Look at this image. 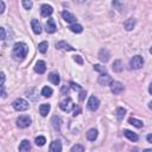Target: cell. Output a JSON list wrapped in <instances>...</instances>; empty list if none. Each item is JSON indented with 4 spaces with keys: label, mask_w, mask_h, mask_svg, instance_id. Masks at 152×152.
Wrapping results in <instances>:
<instances>
[{
    "label": "cell",
    "mask_w": 152,
    "mask_h": 152,
    "mask_svg": "<svg viewBox=\"0 0 152 152\" xmlns=\"http://www.w3.org/2000/svg\"><path fill=\"white\" fill-rule=\"evenodd\" d=\"M27 51H28V48L25 43L23 42H19V43H15L14 46H13V51H12V56L14 59H23L24 57H26L27 55Z\"/></svg>",
    "instance_id": "cell-1"
},
{
    "label": "cell",
    "mask_w": 152,
    "mask_h": 152,
    "mask_svg": "<svg viewBox=\"0 0 152 152\" xmlns=\"http://www.w3.org/2000/svg\"><path fill=\"white\" fill-rule=\"evenodd\" d=\"M12 106H13V108H14L15 110H18V112H24V110L28 109V102H27L26 100H24V99H20V97L15 99V100L12 102Z\"/></svg>",
    "instance_id": "cell-2"
},
{
    "label": "cell",
    "mask_w": 152,
    "mask_h": 152,
    "mask_svg": "<svg viewBox=\"0 0 152 152\" xmlns=\"http://www.w3.org/2000/svg\"><path fill=\"white\" fill-rule=\"evenodd\" d=\"M59 108H61L63 112L69 113V112H71V110L75 108V104H74V102H72V100H71L70 97H66V99H64L63 101L59 102Z\"/></svg>",
    "instance_id": "cell-3"
},
{
    "label": "cell",
    "mask_w": 152,
    "mask_h": 152,
    "mask_svg": "<svg viewBox=\"0 0 152 152\" xmlns=\"http://www.w3.org/2000/svg\"><path fill=\"white\" fill-rule=\"evenodd\" d=\"M129 65L132 69H140L142 65H144V58L139 55L137 56H133L129 61Z\"/></svg>",
    "instance_id": "cell-4"
},
{
    "label": "cell",
    "mask_w": 152,
    "mask_h": 152,
    "mask_svg": "<svg viewBox=\"0 0 152 152\" xmlns=\"http://www.w3.org/2000/svg\"><path fill=\"white\" fill-rule=\"evenodd\" d=\"M31 125V118L27 115H20L17 119V126L19 128H26Z\"/></svg>",
    "instance_id": "cell-5"
},
{
    "label": "cell",
    "mask_w": 152,
    "mask_h": 152,
    "mask_svg": "<svg viewBox=\"0 0 152 152\" xmlns=\"http://www.w3.org/2000/svg\"><path fill=\"white\" fill-rule=\"evenodd\" d=\"M99 104H100V101H99V99H97L96 96L91 95V96L89 97V100H88L87 107H88V109H89V110H91V112H95V110L99 108Z\"/></svg>",
    "instance_id": "cell-6"
},
{
    "label": "cell",
    "mask_w": 152,
    "mask_h": 152,
    "mask_svg": "<svg viewBox=\"0 0 152 152\" xmlns=\"http://www.w3.org/2000/svg\"><path fill=\"white\" fill-rule=\"evenodd\" d=\"M110 90H112L113 94L119 95V94H121V93L124 91V84H122L121 82L113 81V82L110 83Z\"/></svg>",
    "instance_id": "cell-7"
},
{
    "label": "cell",
    "mask_w": 152,
    "mask_h": 152,
    "mask_svg": "<svg viewBox=\"0 0 152 152\" xmlns=\"http://www.w3.org/2000/svg\"><path fill=\"white\" fill-rule=\"evenodd\" d=\"M97 81H99V83L101 86H110V83L113 82V78H112V76H109L108 74L104 72V74H101L99 76Z\"/></svg>",
    "instance_id": "cell-8"
},
{
    "label": "cell",
    "mask_w": 152,
    "mask_h": 152,
    "mask_svg": "<svg viewBox=\"0 0 152 152\" xmlns=\"http://www.w3.org/2000/svg\"><path fill=\"white\" fill-rule=\"evenodd\" d=\"M62 17H63V19H64L66 23L76 24V17H75L72 13H70L69 11H63V12H62Z\"/></svg>",
    "instance_id": "cell-9"
},
{
    "label": "cell",
    "mask_w": 152,
    "mask_h": 152,
    "mask_svg": "<svg viewBox=\"0 0 152 152\" xmlns=\"http://www.w3.org/2000/svg\"><path fill=\"white\" fill-rule=\"evenodd\" d=\"M52 12H53L52 6H50V5H48V4L42 5V7H40V13H42L43 17H49V15L52 14Z\"/></svg>",
    "instance_id": "cell-10"
},
{
    "label": "cell",
    "mask_w": 152,
    "mask_h": 152,
    "mask_svg": "<svg viewBox=\"0 0 152 152\" xmlns=\"http://www.w3.org/2000/svg\"><path fill=\"white\" fill-rule=\"evenodd\" d=\"M45 30H46V32H48V33H53V32H56L57 27H56L55 20H53L52 18L48 19V21H46V25H45Z\"/></svg>",
    "instance_id": "cell-11"
},
{
    "label": "cell",
    "mask_w": 152,
    "mask_h": 152,
    "mask_svg": "<svg viewBox=\"0 0 152 152\" xmlns=\"http://www.w3.org/2000/svg\"><path fill=\"white\" fill-rule=\"evenodd\" d=\"M49 152H62V142L59 140L52 141L49 147Z\"/></svg>",
    "instance_id": "cell-12"
},
{
    "label": "cell",
    "mask_w": 152,
    "mask_h": 152,
    "mask_svg": "<svg viewBox=\"0 0 152 152\" xmlns=\"http://www.w3.org/2000/svg\"><path fill=\"white\" fill-rule=\"evenodd\" d=\"M45 70H46V64H45V62H44V61H38V62L36 63V65H34V71H36L37 74H44Z\"/></svg>",
    "instance_id": "cell-13"
},
{
    "label": "cell",
    "mask_w": 152,
    "mask_h": 152,
    "mask_svg": "<svg viewBox=\"0 0 152 152\" xmlns=\"http://www.w3.org/2000/svg\"><path fill=\"white\" fill-rule=\"evenodd\" d=\"M31 150V142L27 139H24L19 145V152H30Z\"/></svg>",
    "instance_id": "cell-14"
},
{
    "label": "cell",
    "mask_w": 152,
    "mask_h": 152,
    "mask_svg": "<svg viewBox=\"0 0 152 152\" xmlns=\"http://www.w3.org/2000/svg\"><path fill=\"white\" fill-rule=\"evenodd\" d=\"M31 27H32V31L36 34H39L42 32V25H40V23L37 19H32L31 20Z\"/></svg>",
    "instance_id": "cell-15"
},
{
    "label": "cell",
    "mask_w": 152,
    "mask_h": 152,
    "mask_svg": "<svg viewBox=\"0 0 152 152\" xmlns=\"http://www.w3.org/2000/svg\"><path fill=\"white\" fill-rule=\"evenodd\" d=\"M56 49H59V50H68V51H74V50H75L71 45L66 44L64 40L57 42V43H56Z\"/></svg>",
    "instance_id": "cell-16"
},
{
    "label": "cell",
    "mask_w": 152,
    "mask_h": 152,
    "mask_svg": "<svg viewBox=\"0 0 152 152\" xmlns=\"http://www.w3.org/2000/svg\"><path fill=\"white\" fill-rule=\"evenodd\" d=\"M109 57H110V55H109V51L107 49H101L100 50V52H99V59L101 62H104V63L108 62Z\"/></svg>",
    "instance_id": "cell-17"
},
{
    "label": "cell",
    "mask_w": 152,
    "mask_h": 152,
    "mask_svg": "<svg viewBox=\"0 0 152 152\" xmlns=\"http://www.w3.org/2000/svg\"><path fill=\"white\" fill-rule=\"evenodd\" d=\"M112 69H113L114 72H120V71H122V69H124L122 62H121L120 59L114 61V62H113V65H112Z\"/></svg>",
    "instance_id": "cell-18"
},
{
    "label": "cell",
    "mask_w": 152,
    "mask_h": 152,
    "mask_svg": "<svg viewBox=\"0 0 152 152\" xmlns=\"http://www.w3.org/2000/svg\"><path fill=\"white\" fill-rule=\"evenodd\" d=\"M51 124H52V126H53V128H55L56 131H59V129H61L62 120H61V118H59V116L55 115V116H52V119H51Z\"/></svg>",
    "instance_id": "cell-19"
},
{
    "label": "cell",
    "mask_w": 152,
    "mask_h": 152,
    "mask_svg": "<svg viewBox=\"0 0 152 152\" xmlns=\"http://www.w3.org/2000/svg\"><path fill=\"white\" fill-rule=\"evenodd\" d=\"M49 80H50V82L53 83L55 86H58V84H59V81H61L59 75H58L57 72H50V74H49Z\"/></svg>",
    "instance_id": "cell-20"
},
{
    "label": "cell",
    "mask_w": 152,
    "mask_h": 152,
    "mask_svg": "<svg viewBox=\"0 0 152 152\" xmlns=\"http://www.w3.org/2000/svg\"><path fill=\"white\" fill-rule=\"evenodd\" d=\"M124 135L126 137V138H128L131 141H137L138 139H139V137L134 133V132H132V131H128V129H125L124 131Z\"/></svg>",
    "instance_id": "cell-21"
},
{
    "label": "cell",
    "mask_w": 152,
    "mask_h": 152,
    "mask_svg": "<svg viewBox=\"0 0 152 152\" xmlns=\"http://www.w3.org/2000/svg\"><path fill=\"white\" fill-rule=\"evenodd\" d=\"M134 25H135V19H133V18H129V19H127V20L124 23V27H125V30H127V31L133 30Z\"/></svg>",
    "instance_id": "cell-22"
},
{
    "label": "cell",
    "mask_w": 152,
    "mask_h": 152,
    "mask_svg": "<svg viewBox=\"0 0 152 152\" xmlns=\"http://www.w3.org/2000/svg\"><path fill=\"white\" fill-rule=\"evenodd\" d=\"M49 112H50V104H49V103H43V104H40V107H39V113H40L42 116H46V115L49 114Z\"/></svg>",
    "instance_id": "cell-23"
},
{
    "label": "cell",
    "mask_w": 152,
    "mask_h": 152,
    "mask_svg": "<svg viewBox=\"0 0 152 152\" xmlns=\"http://www.w3.org/2000/svg\"><path fill=\"white\" fill-rule=\"evenodd\" d=\"M96 138H97V131L95 128H90L87 132V139L90 140V141H94Z\"/></svg>",
    "instance_id": "cell-24"
},
{
    "label": "cell",
    "mask_w": 152,
    "mask_h": 152,
    "mask_svg": "<svg viewBox=\"0 0 152 152\" xmlns=\"http://www.w3.org/2000/svg\"><path fill=\"white\" fill-rule=\"evenodd\" d=\"M128 122H129L131 125L138 127V128H141V127L144 126L142 121H141V120H138V119H135V118H129V119H128Z\"/></svg>",
    "instance_id": "cell-25"
},
{
    "label": "cell",
    "mask_w": 152,
    "mask_h": 152,
    "mask_svg": "<svg viewBox=\"0 0 152 152\" xmlns=\"http://www.w3.org/2000/svg\"><path fill=\"white\" fill-rule=\"evenodd\" d=\"M69 28H70L72 32H75V33H81V32L83 31V27H82V25H80V24H71V25L69 26Z\"/></svg>",
    "instance_id": "cell-26"
},
{
    "label": "cell",
    "mask_w": 152,
    "mask_h": 152,
    "mask_svg": "<svg viewBox=\"0 0 152 152\" xmlns=\"http://www.w3.org/2000/svg\"><path fill=\"white\" fill-rule=\"evenodd\" d=\"M42 95H43L44 97H50V96L52 95V89H51L50 87L45 86V87L42 89Z\"/></svg>",
    "instance_id": "cell-27"
},
{
    "label": "cell",
    "mask_w": 152,
    "mask_h": 152,
    "mask_svg": "<svg viewBox=\"0 0 152 152\" xmlns=\"http://www.w3.org/2000/svg\"><path fill=\"white\" fill-rule=\"evenodd\" d=\"M125 114H126V109L125 108H118L116 109V118H118V120H122L124 119V116H125Z\"/></svg>",
    "instance_id": "cell-28"
},
{
    "label": "cell",
    "mask_w": 152,
    "mask_h": 152,
    "mask_svg": "<svg viewBox=\"0 0 152 152\" xmlns=\"http://www.w3.org/2000/svg\"><path fill=\"white\" fill-rule=\"evenodd\" d=\"M48 46H49L48 42H42V43L38 44V50H39L42 53H45L46 50H48Z\"/></svg>",
    "instance_id": "cell-29"
},
{
    "label": "cell",
    "mask_w": 152,
    "mask_h": 152,
    "mask_svg": "<svg viewBox=\"0 0 152 152\" xmlns=\"http://www.w3.org/2000/svg\"><path fill=\"white\" fill-rule=\"evenodd\" d=\"M45 142H46L45 137H43V135H38V137L36 138V145H37V146H44Z\"/></svg>",
    "instance_id": "cell-30"
},
{
    "label": "cell",
    "mask_w": 152,
    "mask_h": 152,
    "mask_svg": "<svg viewBox=\"0 0 152 152\" xmlns=\"http://www.w3.org/2000/svg\"><path fill=\"white\" fill-rule=\"evenodd\" d=\"M70 152H84V147L82 145H80V144H76V145H74L71 147Z\"/></svg>",
    "instance_id": "cell-31"
},
{
    "label": "cell",
    "mask_w": 152,
    "mask_h": 152,
    "mask_svg": "<svg viewBox=\"0 0 152 152\" xmlns=\"http://www.w3.org/2000/svg\"><path fill=\"white\" fill-rule=\"evenodd\" d=\"M21 4H23V6H24L25 10H31L32 8V5H33L32 1H27V0H23Z\"/></svg>",
    "instance_id": "cell-32"
},
{
    "label": "cell",
    "mask_w": 152,
    "mask_h": 152,
    "mask_svg": "<svg viewBox=\"0 0 152 152\" xmlns=\"http://www.w3.org/2000/svg\"><path fill=\"white\" fill-rule=\"evenodd\" d=\"M94 70H96V71H100V72H106V68L104 66H101L100 64H95L94 65Z\"/></svg>",
    "instance_id": "cell-33"
},
{
    "label": "cell",
    "mask_w": 152,
    "mask_h": 152,
    "mask_svg": "<svg viewBox=\"0 0 152 152\" xmlns=\"http://www.w3.org/2000/svg\"><path fill=\"white\" fill-rule=\"evenodd\" d=\"M5 37H6V32H5V28H4V27H0V40L5 39Z\"/></svg>",
    "instance_id": "cell-34"
},
{
    "label": "cell",
    "mask_w": 152,
    "mask_h": 152,
    "mask_svg": "<svg viewBox=\"0 0 152 152\" xmlns=\"http://www.w3.org/2000/svg\"><path fill=\"white\" fill-rule=\"evenodd\" d=\"M5 80H6V77H5V74H4V72H0V86H2V84H4Z\"/></svg>",
    "instance_id": "cell-35"
},
{
    "label": "cell",
    "mask_w": 152,
    "mask_h": 152,
    "mask_svg": "<svg viewBox=\"0 0 152 152\" xmlns=\"http://www.w3.org/2000/svg\"><path fill=\"white\" fill-rule=\"evenodd\" d=\"M70 86H71V88H72V89H75V90H76V89H77V90H81V87H80L78 84L74 83V82H71V83H70Z\"/></svg>",
    "instance_id": "cell-36"
},
{
    "label": "cell",
    "mask_w": 152,
    "mask_h": 152,
    "mask_svg": "<svg viewBox=\"0 0 152 152\" xmlns=\"http://www.w3.org/2000/svg\"><path fill=\"white\" fill-rule=\"evenodd\" d=\"M78 64H83V59L81 58V56H75V58H74Z\"/></svg>",
    "instance_id": "cell-37"
},
{
    "label": "cell",
    "mask_w": 152,
    "mask_h": 152,
    "mask_svg": "<svg viewBox=\"0 0 152 152\" xmlns=\"http://www.w3.org/2000/svg\"><path fill=\"white\" fill-rule=\"evenodd\" d=\"M4 11H5V2L0 0V14L4 13Z\"/></svg>",
    "instance_id": "cell-38"
},
{
    "label": "cell",
    "mask_w": 152,
    "mask_h": 152,
    "mask_svg": "<svg viewBox=\"0 0 152 152\" xmlns=\"http://www.w3.org/2000/svg\"><path fill=\"white\" fill-rule=\"evenodd\" d=\"M86 95H87V93L84 91V90H82L81 93H80V100L82 101V100H84V97H86Z\"/></svg>",
    "instance_id": "cell-39"
},
{
    "label": "cell",
    "mask_w": 152,
    "mask_h": 152,
    "mask_svg": "<svg viewBox=\"0 0 152 152\" xmlns=\"http://www.w3.org/2000/svg\"><path fill=\"white\" fill-rule=\"evenodd\" d=\"M6 95V91H5V88L2 86H0V96H5Z\"/></svg>",
    "instance_id": "cell-40"
},
{
    "label": "cell",
    "mask_w": 152,
    "mask_h": 152,
    "mask_svg": "<svg viewBox=\"0 0 152 152\" xmlns=\"http://www.w3.org/2000/svg\"><path fill=\"white\" fill-rule=\"evenodd\" d=\"M147 141H148V142H152V135H151V134L147 135Z\"/></svg>",
    "instance_id": "cell-41"
},
{
    "label": "cell",
    "mask_w": 152,
    "mask_h": 152,
    "mask_svg": "<svg viewBox=\"0 0 152 152\" xmlns=\"http://www.w3.org/2000/svg\"><path fill=\"white\" fill-rule=\"evenodd\" d=\"M65 91H68V87H63V89H62V93H65Z\"/></svg>",
    "instance_id": "cell-42"
},
{
    "label": "cell",
    "mask_w": 152,
    "mask_h": 152,
    "mask_svg": "<svg viewBox=\"0 0 152 152\" xmlns=\"http://www.w3.org/2000/svg\"><path fill=\"white\" fill-rule=\"evenodd\" d=\"M142 152H152V150H151V148H146V150H144Z\"/></svg>",
    "instance_id": "cell-43"
}]
</instances>
